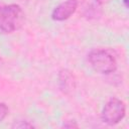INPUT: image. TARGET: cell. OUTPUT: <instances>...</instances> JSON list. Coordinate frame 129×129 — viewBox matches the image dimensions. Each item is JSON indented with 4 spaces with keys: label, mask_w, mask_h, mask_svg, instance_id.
<instances>
[{
    "label": "cell",
    "mask_w": 129,
    "mask_h": 129,
    "mask_svg": "<svg viewBox=\"0 0 129 129\" xmlns=\"http://www.w3.org/2000/svg\"><path fill=\"white\" fill-rule=\"evenodd\" d=\"M24 22V12L17 4L0 6V31L12 33L18 30Z\"/></svg>",
    "instance_id": "1"
},
{
    "label": "cell",
    "mask_w": 129,
    "mask_h": 129,
    "mask_svg": "<svg viewBox=\"0 0 129 129\" xmlns=\"http://www.w3.org/2000/svg\"><path fill=\"white\" fill-rule=\"evenodd\" d=\"M88 62L97 73L108 75L114 73L117 69L115 56L106 49H93L88 53Z\"/></svg>",
    "instance_id": "2"
},
{
    "label": "cell",
    "mask_w": 129,
    "mask_h": 129,
    "mask_svg": "<svg viewBox=\"0 0 129 129\" xmlns=\"http://www.w3.org/2000/svg\"><path fill=\"white\" fill-rule=\"evenodd\" d=\"M126 114V106L125 103L118 98H111L105 104L101 117L104 123L107 125H116L118 124Z\"/></svg>",
    "instance_id": "3"
},
{
    "label": "cell",
    "mask_w": 129,
    "mask_h": 129,
    "mask_svg": "<svg viewBox=\"0 0 129 129\" xmlns=\"http://www.w3.org/2000/svg\"><path fill=\"white\" fill-rule=\"evenodd\" d=\"M78 0H66L58 4L51 12V18L55 21H63L70 18L78 8Z\"/></svg>",
    "instance_id": "4"
},
{
    "label": "cell",
    "mask_w": 129,
    "mask_h": 129,
    "mask_svg": "<svg viewBox=\"0 0 129 129\" xmlns=\"http://www.w3.org/2000/svg\"><path fill=\"white\" fill-rule=\"evenodd\" d=\"M58 81H59L60 89H61L64 93H68L69 91L73 90V88H75L74 76H73V75L71 74V72H69L68 70H62L61 72H59Z\"/></svg>",
    "instance_id": "5"
},
{
    "label": "cell",
    "mask_w": 129,
    "mask_h": 129,
    "mask_svg": "<svg viewBox=\"0 0 129 129\" xmlns=\"http://www.w3.org/2000/svg\"><path fill=\"white\" fill-rule=\"evenodd\" d=\"M8 112H9V109H8L7 105L5 103L0 102V122H2L6 118Z\"/></svg>",
    "instance_id": "6"
},
{
    "label": "cell",
    "mask_w": 129,
    "mask_h": 129,
    "mask_svg": "<svg viewBox=\"0 0 129 129\" xmlns=\"http://www.w3.org/2000/svg\"><path fill=\"white\" fill-rule=\"evenodd\" d=\"M12 127H16V128H33L34 126L29 123L28 121H15L14 124L12 125Z\"/></svg>",
    "instance_id": "7"
},
{
    "label": "cell",
    "mask_w": 129,
    "mask_h": 129,
    "mask_svg": "<svg viewBox=\"0 0 129 129\" xmlns=\"http://www.w3.org/2000/svg\"><path fill=\"white\" fill-rule=\"evenodd\" d=\"M70 123H64L63 124V127H66V128H77L78 127V124L77 123H75V122H73L72 123V121H69Z\"/></svg>",
    "instance_id": "8"
},
{
    "label": "cell",
    "mask_w": 129,
    "mask_h": 129,
    "mask_svg": "<svg viewBox=\"0 0 129 129\" xmlns=\"http://www.w3.org/2000/svg\"><path fill=\"white\" fill-rule=\"evenodd\" d=\"M123 1V4L125 5V7H128V2H129V0H122Z\"/></svg>",
    "instance_id": "9"
},
{
    "label": "cell",
    "mask_w": 129,
    "mask_h": 129,
    "mask_svg": "<svg viewBox=\"0 0 129 129\" xmlns=\"http://www.w3.org/2000/svg\"><path fill=\"white\" fill-rule=\"evenodd\" d=\"M95 1H96L97 3H99V4H101V3H103L105 0H95Z\"/></svg>",
    "instance_id": "10"
}]
</instances>
